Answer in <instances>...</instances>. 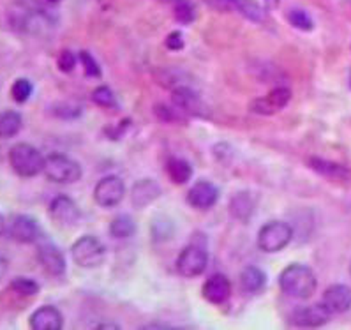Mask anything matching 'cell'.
<instances>
[{"label": "cell", "instance_id": "6da1fadb", "mask_svg": "<svg viewBox=\"0 0 351 330\" xmlns=\"http://www.w3.org/2000/svg\"><path fill=\"white\" fill-rule=\"evenodd\" d=\"M279 288L297 300H307L318 288V281L313 268L302 263H291L279 276Z\"/></svg>", "mask_w": 351, "mask_h": 330}, {"label": "cell", "instance_id": "7a4b0ae2", "mask_svg": "<svg viewBox=\"0 0 351 330\" xmlns=\"http://www.w3.org/2000/svg\"><path fill=\"white\" fill-rule=\"evenodd\" d=\"M8 159L9 165H11V168H13V172L18 177L30 178L39 175L45 169L46 157H43V154L34 145L21 141V143L13 145L9 149Z\"/></svg>", "mask_w": 351, "mask_h": 330}, {"label": "cell", "instance_id": "3957f363", "mask_svg": "<svg viewBox=\"0 0 351 330\" xmlns=\"http://www.w3.org/2000/svg\"><path fill=\"white\" fill-rule=\"evenodd\" d=\"M43 174L53 184H73L82 178L83 169L78 161L71 159L66 154H50L45 159Z\"/></svg>", "mask_w": 351, "mask_h": 330}, {"label": "cell", "instance_id": "277c9868", "mask_svg": "<svg viewBox=\"0 0 351 330\" xmlns=\"http://www.w3.org/2000/svg\"><path fill=\"white\" fill-rule=\"evenodd\" d=\"M293 239V228L285 221H269L258 231V248L263 252H279Z\"/></svg>", "mask_w": 351, "mask_h": 330}, {"label": "cell", "instance_id": "5b68a950", "mask_svg": "<svg viewBox=\"0 0 351 330\" xmlns=\"http://www.w3.org/2000/svg\"><path fill=\"white\" fill-rule=\"evenodd\" d=\"M73 260L82 268H95L99 267L106 258V248L97 237L83 235L73 244L71 248Z\"/></svg>", "mask_w": 351, "mask_h": 330}, {"label": "cell", "instance_id": "8992f818", "mask_svg": "<svg viewBox=\"0 0 351 330\" xmlns=\"http://www.w3.org/2000/svg\"><path fill=\"white\" fill-rule=\"evenodd\" d=\"M208 263V252L203 246L198 244H189L187 248L180 251L177 258V272L182 277H198L205 272Z\"/></svg>", "mask_w": 351, "mask_h": 330}, {"label": "cell", "instance_id": "52a82bcc", "mask_svg": "<svg viewBox=\"0 0 351 330\" xmlns=\"http://www.w3.org/2000/svg\"><path fill=\"white\" fill-rule=\"evenodd\" d=\"M125 196L124 180L117 175H108L101 178L94 187L95 203L103 209H113L119 205Z\"/></svg>", "mask_w": 351, "mask_h": 330}, {"label": "cell", "instance_id": "ba28073f", "mask_svg": "<svg viewBox=\"0 0 351 330\" xmlns=\"http://www.w3.org/2000/svg\"><path fill=\"white\" fill-rule=\"evenodd\" d=\"M48 214H50L51 221L60 228L76 226L82 219V211L78 209L75 200H71L66 194L55 196L51 200L50 207H48Z\"/></svg>", "mask_w": 351, "mask_h": 330}, {"label": "cell", "instance_id": "9c48e42d", "mask_svg": "<svg viewBox=\"0 0 351 330\" xmlns=\"http://www.w3.org/2000/svg\"><path fill=\"white\" fill-rule=\"evenodd\" d=\"M38 260L41 263L43 270L53 277H60L66 274V258L64 252L51 242L50 239L41 237L38 240Z\"/></svg>", "mask_w": 351, "mask_h": 330}, {"label": "cell", "instance_id": "30bf717a", "mask_svg": "<svg viewBox=\"0 0 351 330\" xmlns=\"http://www.w3.org/2000/svg\"><path fill=\"white\" fill-rule=\"evenodd\" d=\"M171 101L180 112L187 113V115L199 117V119H207L208 108L203 103L198 92H195L189 87H177L171 92Z\"/></svg>", "mask_w": 351, "mask_h": 330}, {"label": "cell", "instance_id": "8fae6325", "mask_svg": "<svg viewBox=\"0 0 351 330\" xmlns=\"http://www.w3.org/2000/svg\"><path fill=\"white\" fill-rule=\"evenodd\" d=\"M289 101H291V91L286 87H277L265 97L251 101L249 108L252 113H258V115H274V113L281 112L285 106H288Z\"/></svg>", "mask_w": 351, "mask_h": 330}, {"label": "cell", "instance_id": "7c38bea8", "mask_svg": "<svg viewBox=\"0 0 351 330\" xmlns=\"http://www.w3.org/2000/svg\"><path fill=\"white\" fill-rule=\"evenodd\" d=\"M332 311L326 307L323 302L319 304H311L306 307H298L291 314V323L297 327H322L330 322Z\"/></svg>", "mask_w": 351, "mask_h": 330}, {"label": "cell", "instance_id": "4fadbf2b", "mask_svg": "<svg viewBox=\"0 0 351 330\" xmlns=\"http://www.w3.org/2000/svg\"><path fill=\"white\" fill-rule=\"evenodd\" d=\"M9 235H11V239L16 240V242L20 244H38V240L41 239V237H45L38 221L25 214L16 215V217L11 221Z\"/></svg>", "mask_w": 351, "mask_h": 330}, {"label": "cell", "instance_id": "5bb4252c", "mask_svg": "<svg viewBox=\"0 0 351 330\" xmlns=\"http://www.w3.org/2000/svg\"><path fill=\"white\" fill-rule=\"evenodd\" d=\"M219 200V189L208 180H198L187 193V203L196 211H208Z\"/></svg>", "mask_w": 351, "mask_h": 330}, {"label": "cell", "instance_id": "9a60e30c", "mask_svg": "<svg viewBox=\"0 0 351 330\" xmlns=\"http://www.w3.org/2000/svg\"><path fill=\"white\" fill-rule=\"evenodd\" d=\"M203 298L214 305H223L232 297V283L224 274H214L202 288Z\"/></svg>", "mask_w": 351, "mask_h": 330}, {"label": "cell", "instance_id": "2e32d148", "mask_svg": "<svg viewBox=\"0 0 351 330\" xmlns=\"http://www.w3.org/2000/svg\"><path fill=\"white\" fill-rule=\"evenodd\" d=\"M29 325L34 330H60L64 327L62 313L55 305H41L30 314Z\"/></svg>", "mask_w": 351, "mask_h": 330}, {"label": "cell", "instance_id": "e0dca14e", "mask_svg": "<svg viewBox=\"0 0 351 330\" xmlns=\"http://www.w3.org/2000/svg\"><path fill=\"white\" fill-rule=\"evenodd\" d=\"M323 304L332 314H343L351 309V288L346 285H332L323 293Z\"/></svg>", "mask_w": 351, "mask_h": 330}, {"label": "cell", "instance_id": "ac0fdd59", "mask_svg": "<svg viewBox=\"0 0 351 330\" xmlns=\"http://www.w3.org/2000/svg\"><path fill=\"white\" fill-rule=\"evenodd\" d=\"M161 186L154 178H140L132 186L131 203L134 205V209H143V207L156 202L161 196Z\"/></svg>", "mask_w": 351, "mask_h": 330}, {"label": "cell", "instance_id": "d6986e66", "mask_svg": "<svg viewBox=\"0 0 351 330\" xmlns=\"http://www.w3.org/2000/svg\"><path fill=\"white\" fill-rule=\"evenodd\" d=\"M307 166L318 175H322V177L328 178V180H348L351 177V172L346 166L339 165V163L326 161L323 157H309L307 159Z\"/></svg>", "mask_w": 351, "mask_h": 330}, {"label": "cell", "instance_id": "ffe728a7", "mask_svg": "<svg viewBox=\"0 0 351 330\" xmlns=\"http://www.w3.org/2000/svg\"><path fill=\"white\" fill-rule=\"evenodd\" d=\"M254 209H256V198L249 191H240L230 202V212L233 217L242 223H247L251 215L254 214Z\"/></svg>", "mask_w": 351, "mask_h": 330}, {"label": "cell", "instance_id": "44dd1931", "mask_svg": "<svg viewBox=\"0 0 351 330\" xmlns=\"http://www.w3.org/2000/svg\"><path fill=\"white\" fill-rule=\"evenodd\" d=\"M166 174H168L169 180L173 182V184L184 186V184H187L193 178L195 169H193V165L187 159L173 156L166 161Z\"/></svg>", "mask_w": 351, "mask_h": 330}, {"label": "cell", "instance_id": "7402d4cb", "mask_svg": "<svg viewBox=\"0 0 351 330\" xmlns=\"http://www.w3.org/2000/svg\"><path fill=\"white\" fill-rule=\"evenodd\" d=\"M240 285H242L244 292L256 295V293L263 292L265 286H267V274L261 268L249 265L240 272Z\"/></svg>", "mask_w": 351, "mask_h": 330}, {"label": "cell", "instance_id": "603a6c76", "mask_svg": "<svg viewBox=\"0 0 351 330\" xmlns=\"http://www.w3.org/2000/svg\"><path fill=\"white\" fill-rule=\"evenodd\" d=\"M21 126H23V119L18 112H14V110L0 112V138L2 140L16 137L21 131Z\"/></svg>", "mask_w": 351, "mask_h": 330}, {"label": "cell", "instance_id": "cb8c5ba5", "mask_svg": "<svg viewBox=\"0 0 351 330\" xmlns=\"http://www.w3.org/2000/svg\"><path fill=\"white\" fill-rule=\"evenodd\" d=\"M136 233V223L128 214H120L110 223V235L113 239H129Z\"/></svg>", "mask_w": 351, "mask_h": 330}, {"label": "cell", "instance_id": "d4e9b609", "mask_svg": "<svg viewBox=\"0 0 351 330\" xmlns=\"http://www.w3.org/2000/svg\"><path fill=\"white\" fill-rule=\"evenodd\" d=\"M235 11L254 23H261L267 16L263 5L258 0H235Z\"/></svg>", "mask_w": 351, "mask_h": 330}, {"label": "cell", "instance_id": "484cf974", "mask_svg": "<svg viewBox=\"0 0 351 330\" xmlns=\"http://www.w3.org/2000/svg\"><path fill=\"white\" fill-rule=\"evenodd\" d=\"M173 16L180 25H191V23H195L198 11L191 0H177L173 4Z\"/></svg>", "mask_w": 351, "mask_h": 330}, {"label": "cell", "instance_id": "4316f807", "mask_svg": "<svg viewBox=\"0 0 351 330\" xmlns=\"http://www.w3.org/2000/svg\"><path fill=\"white\" fill-rule=\"evenodd\" d=\"M286 18H288L289 25L295 27L297 30H302V32H311V30L314 29L313 18H311V14L307 13L306 9H300V8L289 9Z\"/></svg>", "mask_w": 351, "mask_h": 330}, {"label": "cell", "instance_id": "83f0119b", "mask_svg": "<svg viewBox=\"0 0 351 330\" xmlns=\"http://www.w3.org/2000/svg\"><path fill=\"white\" fill-rule=\"evenodd\" d=\"M11 290L16 292L18 295H23V297H36L41 292V286H39L38 281L30 279V277H14L11 281Z\"/></svg>", "mask_w": 351, "mask_h": 330}, {"label": "cell", "instance_id": "f1b7e54d", "mask_svg": "<svg viewBox=\"0 0 351 330\" xmlns=\"http://www.w3.org/2000/svg\"><path fill=\"white\" fill-rule=\"evenodd\" d=\"M34 92V85L29 78H16L11 85V97L18 104H23L30 99Z\"/></svg>", "mask_w": 351, "mask_h": 330}, {"label": "cell", "instance_id": "f546056e", "mask_svg": "<svg viewBox=\"0 0 351 330\" xmlns=\"http://www.w3.org/2000/svg\"><path fill=\"white\" fill-rule=\"evenodd\" d=\"M92 101L101 108H117V104H119L113 91L110 87H106V85H99V87L94 89V92H92Z\"/></svg>", "mask_w": 351, "mask_h": 330}, {"label": "cell", "instance_id": "4dcf8cb0", "mask_svg": "<svg viewBox=\"0 0 351 330\" xmlns=\"http://www.w3.org/2000/svg\"><path fill=\"white\" fill-rule=\"evenodd\" d=\"M78 60H80V64H82L85 76H88V78H101V76H103L101 66L97 64V60H95V58L88 54V51H80Z\"/></svg>", "mask_w": 351, "mask_h": 330}, {"label": "cell", "instance_id": "1f68e13d", "mask_svg": "<svg viewBox=\"0 0 351 330\" xmlns=\"http://www.w3.org/2000/svg\"><path fill=\"white\" fill-rule=\"evenodd\" d=\"M180 110H175V108H169L166 104H156L154 108V113L161 122H166V124H173V122H184V117L180 115Z\"/></svg>", "mask_w": 351, "mask_h": 330}, {"label": "cell", "instance_id": "d6a6232c", "mask_svg": "<svg viewBox=\"0 0 351 330\" xmlns=\"http://www.w3.org/2000/svg\"><path fill=\"white\" fill-rule=\"evenodd\" d=\"M76 60H78V57L75 55V51L64 50L60 57H58V69L62 71V73H73L76 67Z\"/></svg>", "mask_w": 351, "mask_h": 330}, {"label": "cell", "instance_id": "836d02e7", "mask_svg": "<svg viewBox=\"0 0 351 330\" xmlns=\"http://www.w3.org/2000/svg\"><path fill=\"white\" fill-rule=\"evenodd\" d=\"M53 113L57 117H60V119H76V117L82 115V108L76 106V104H60L58 108H53Z\"/></svg>", "mask_w": 351, "mask_h": 330}, {"label": "cell", "instance_id": "e575fe53", "mask_svg": "<svg viewBox=\"0 0 351 330\" xmlns=\"http://www.w3.org/2000/svg\"><path fill=\"white\" fill-rule=\"evenodd\" d=\"M165 46L171 51H180L186 46V41H184V34L180 30H175V32H169L168 38H166Z\"/></svg>", "mask_w": 351, "mask_h": 330}, {"label": "cell", "instance_id": "d590c367", "mask_svg": "<svg viewBox=\"0 0 351 330\" xmlns=\"http://www.w3.org/2000/svg\"><path fill=\"white\" fill-rule=\"evenodd\" d=\"M154 224H157L159 226V230L157 228H152V233H154V239L156 240H166L171 237V233H173V224L169 223V221H156Z\"/></svg>", "mask_w": 351, "mask_h": 330}, {"label": "cell", "instance_id": "8d00e7d4", "mask_svg": "<svg viewBox=\"0 0 351 330\" xmlns=\"http://www.w3.org/2000/svg\"><path fill=\"white\" fill-rule=\"evenodd\" d=\"M208 8L215 9V11H235V0H203Z\"/></svg>", "mask_w": 351, "mask_h": 330}, {"label": "cell", "instance_id": "74e56055", "mask_svg": "<svg viewBox=\"0 0 351 330\" xmlns=\"http://www.w3.org/2000/svg\"><path fill=\"white\" fill-rule=\"evenodd\" d=\"M8 268H9V258L5 256V252L0 251V281H2V277L5 276Z\"/></svg>", "mask_w": 351, "mask_h": 330}, {"label": "cell", "instance_id": "f35d334b", "mask_svg": "<svg viewBox=\"0 0 351 330\" xmlns=\"http://www.w3.org/2000/svg\"><path fill=\"white\" fill-rule=\"evenodd\" d=\"M4 231H5V219H4V215L0 214V235H2Z\"/></svg>", "mask_w": 351, "mask_h": 330}, {"label": "cell", "instance_id": "ab89813d", "mask_svg": "<svg viewBox=\"0 0 351 330\" xmlns=\"http://www.w3.org/2000/svg\"><path fill=\"white\" fill-rule=\"evenodd\" d=\"M265 2H267V4H269V5H277V4H279V0H265Z\"/></svg>", "mask_w": 351, "mask_h": 330}, {"label": "cell", "instance_id": "60d3db41", "mask_svg": "<svg viewBox=\"0 0 351 330\" xmlns=\"http://www.w3.org/2000/svg\"><path fill=\"white\" fill-rule=\"evenodd\" d=\"M48 4H58V2H62V0H46Z\"/></svg>", "mask_w": 351, "mask_h": 330}, {"label": "cell", "instance_id": "b9f144b4", "mask_svg": "<svg viewBox=\"0 0 351 330\" xmlns=\"http://www.w3.org/2000/svg\"><path fill=\"white\" fill-rule=\"evenodd\" d=\"M162 2H169V4H175L177 0H162Z\"/></svg>", "mask_w": 351, "mask_h": 330}, {"label": "cell", "instance_id": "7bdbcfd3", "mask_svg": "<svg viewBox=\"0 0 351 330\" xmlns=\"http://www.w3.org/2000/svg\"><path fill=\"white\" fill-rule=\"evenodd\" d=\"M350 274H351V263H350Z\"/></svg>", "mask_w": 351, "mask_h": 330}]
</instances>
